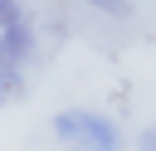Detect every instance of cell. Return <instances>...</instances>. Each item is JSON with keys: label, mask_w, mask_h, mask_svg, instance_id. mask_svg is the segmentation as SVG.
<instances>
[{"label": "cell", "mask_w": 156, "mask_h": 151, "mask_svg": "<svg viewBox=\"0 0 156 151\" xmlns=\"http://www.w3.org/2000/svg\"><path fill=\"white\" fill-rule=\"evenodd\" d=\"M54 136L68 151H122V132L112 117L88 112V107H68L54 117Z\"/></svg>", "instance_id": "6da1fadb"}, {"label": "cell", "mask_w": 156, "mask_h": 151, "mask_svg": "<svg viewBox=\"0 0 156 151\" xmlns=\"http://www.w3.org/2000/svg\"><path fill=\"white\" fill-rule=\"evenodd\" d=\"M0 68H10V63H5V54H0Z\"/></svg>", "instance_id": "52a82bcc"}, {"label": "cell", "mask_w": 156, "mask_h": 151, "mask_svg": "<svg viewBox=\"0 0 156 151\" xmlns=\"http://www.w3.org/2000/svg\"><path fill=\"white\" fill-rule=\"evenodd\" d=\"M29 49H34V29H29V24H15V29L0 34V54H5L10 68H20V63L29 58Z\"/></svg>", "instance_id": "7a4b0ae2"}, {"label": "cell", "mask_w": 156, "mask_h": 151, "mask_svg": "<svg viewBox=\"0 0 156 151\" xmlns=\"http://www.w3.org/2000/svg\"><path fill=\"white\" fill-rule=\"evenodd\" d=\"M88 5H93V10H102V15H117V19H122V15H132V0H88Z\"/></svg>", "instance_id": "5b68a950"}, {"label": "cell", "mask_w": 156, "mask_h": 151, "mask_svg": "<svg viewBox=\"0 0 156 151\" xmlns=\"http://www.w3.org/2000/svg\"><path fill=\"white\" fill-rule=\"evenodd\" d=\"M141 151H156V127H151V132H141Z\"/></svg>", "instance_id": "8992f818"}, {"label": "cell", "mask_w": 156, "mask_h": 151, "mask_svg": "<svg viewBox=\"0 0 156 151\" xmlns=\"http://www.w3.org/2000/svg\"><path fill=\"white\" fill-rule=\"evenodd\" d=\"M24 93V78H20V68H0V107L5 102H15Z\"/></svg>", "instance_id": "3957f363"}, {"label": "cell", "mask_w": 156, "mask_h": 151, "mask_svg": "<svg viewBox=\"0 0 156 151\" xmlns=\"http://www.w3.org/2000/svg\"><path fill=\"white\" fill-rule=\"evenodd\" d=\"M15 24H24L20 0H0V34H5V29H15Z\"/></svg>", "instance_id": "277c9868"}]
</instances>
